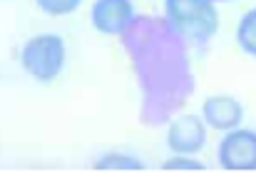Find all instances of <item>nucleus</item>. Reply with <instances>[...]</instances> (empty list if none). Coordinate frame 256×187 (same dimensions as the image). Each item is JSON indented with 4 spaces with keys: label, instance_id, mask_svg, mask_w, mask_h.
<instances>
[{
    "label": "nucleus",
    "instance_id": "9b49d317",
    "mask_svg": "<svg viewBox=\"0 0 256 187\" xmlns=\"http://www.w3.org/2000/svg\"><path fill=\"white\" fill-rule=\"evenodd\" d=\"M164 170H204V162H199L194 155H172L170 160L162 162Z\"/></svg>",
    "mask_w": 256,
    "mask_h": 187
},
{
    "label": "nucleus",
    "instance_id": "7ed1b4c3",
    "mask_svg": "<svg viewBox=\"0 0 256 187\" xmlns=\"http://www.w3.org/2000/svg\"><path fill=\"white\" fill-rule=\"evenodd\" d=\"M65 60H68L65 40L55 33H42L30 38L20 53L22 70L38 83H52L62 73Z\"/></svg>",
    "mask_w": 256,
    "mask_h": 187
},
{
    "label": "nucleus",
    "instance_id": "1a4fd4ad",
    "mask_svg": "<svg viewBox=\"0 0 256 187\" xmlns=\"http://www.w3.org/2000/svg\"><path fill=\"white\" fill-rule=\"evenodd\" d=\"M97 170H142V160L130 152H107L94 162Z\"/></svg>",
    "mask_w": 256,
    "mask_h": 187
},
{
    "label": "nucleus",
    "instance_id": "6e6552de",
    "mask_svg": "<svg viewBox=\"0 0 256 187\" xmlns=\"http://www.w3.org/2000/svg\"><path fill=\"white\" fill-rule=\"evenodd\" d=\"M236 43H239V48H242L246 55L256 58V8L249 10V13H244V18L239 20Z\"/></svg>",
    "mask_w": 256,
    "mask_h": 187
},
{
    "label": "nucleus",
    "instance_id": "9d476101",
    "mask_svg": "<svg viewBox=\"0 0 256 187\" xmlns=\"http://www.w3.org/2000/svg\"><path fill=\"white\" fill-rule=\"evenodd\" d=\"M35 5L50 18H62L75 13L82 5V0H35Z\"/></svg>",
    "mask_w": 256,
    "mask_h": 187
},
{
    "label": "nucleus",
    "instance_id": "f257e3e1",
    "mask_svg": "<svg viewBox=\"0 0 256 187\" xmlns=\"http://www.w3.org/2000/svg\"><path fill=\"white\" fill-rule=\"evenodd\" d=\"M122 38L142 88L144 122H164L194 90L186 43L167 20L144 15L134 18Z\"/></svg>",
    "mask_w": 256,
    "mask_h": 187
},
{
    "label": "nucleus",
    "instance_id": "f8f14e48",
    "mask_svg": "<svg viewBox=\"0 0 256 187\" xmlns=\"http://www.w3.org/2000/svg\"><path fill=\"white\" fill-rule=\"evenodd\" d=\"M214 3H216V0H214Z\"/></svg>",
    "mask_w": 256,
    "mask_h": 187
},
{
    "label": "nucleus",
    "instance_id": "423d86ee",
    "mask_svg": "<svg viewBox=\"0 0 256 187\" xmlns=\"http://www.w3.org/2000/svg\"><path fill=\"white\" fill-rule=\"evenodd\" d=\"M206 145V125L196 115H179L167 127V147L176 155H196Z\"/></svg>",
    "mask_w": 256,
    "mask_h": 187
},
{
    "label": "nucleus",
    "instance_id": "20e7f679",
    "mask_svg": "<svg viewBox=\"0 0 256 187\" xmlns=\"http://www.w3.org/2000/svg\"><path fill=\"white\" fill-rule=\"evenodd\" d=\"M219 165L224 170H256V132L234 127L219 142Z\"/></svg>",
    "mask_w": 256,
    "mask_h": 187
},
{
    "label": "nucleus",
    "instance_id": "f03ea898",
    "mask_svg": "<svg viewBox=\"0 0 256 187\" xmlns=\"http://www.w3.org/2000/svg\"><path fill=\"white\" fill-rule=\"evenodd\" d=\"M164 20L186 45H206L219 30L214 0H164Z\"/></svg>",
    "mask_w": 256,
    "mask_h": 187
},
{
    "label": "nucleus",
    "instance_id": "39448f33",
    "mask_svg": "<svg viewBox=\"0 0 256 187\" xmlns=\"http://www.w3.org/2000/svg\"><path fill=\"white\" fill-rule=\"evenodd\" d=\"M134 18L132 0H94L90 10V23L102 35H122Z\"/></svg>",
    "mask_w": 256,
    "mask_h": 187
},
{
    "label": "nucleus",
    "instance_id": "0eeeda50",
    "mask_svg": "<svg viewBox=\"0 0 256 187\" xmlns=\"http://www.w3.org/2000/svg\"><path fill=\"white\" fill-rule=\"evenodd\" d=\"M202 120L212 130H234L244 122V105L232 95H212L202 105Z\"/></svg>",
    "mask_w": 256,
    "mask_h": 187
}]
</instances>
